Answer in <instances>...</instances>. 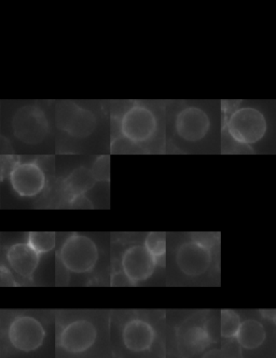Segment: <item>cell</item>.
<instances>
[{"label":"cell","mask_w":276,"mask_h":358,"mask_svg":"<svg viewBox=\"0 0 276 358\" xmlns=\"http://www.w3.org/2000/svg\"><path fill=\"white\" fill-rule=\"evenodd\" d=\"M41 255L24 241L0 248V285L19 287L31 285L41 266Z\"/></svg>","instance_id":"cell-1"},{"label":"cell","mask_w":276,"mask_h":358,"mask_svg":"<svg viewBox=\"0 0 276 358\" xmlns=\"http://www.w3.org/2000/svg\"><path fill=\"white\" fill-rule=\"evenodd\" d=\"M3 335L12 350L20 353H33L43 347L47 331L41 320L23 312L3 311Z\"/></svg>","instance_id":"cell-2"},{"label":"cell","mask_w":276,"mask_h":358,"mask_svg":"<svg viewBox=\"0 0 276 358\" xmlns=\"http://www.w3.org/2000/svg\"><path fill=\"white\" fill-rule=\"evenodd\" d=\"M1 175L8 179L13 194L21 199L37 198L47 185L45 171L37 161H21L9 157Z\"/></svg>","instance_id":"cell-3"},{"label":"cell","mask_w":276,"mask_h":358,"mask_svg":"<svg viewBox=\"0 0 276 358\" xmlns=\"http://www.w3.org/2000/svg\"><path fill=\"white\" fill-rule=\"evenodd\" d=\"M59 257L67 271L71 273H87L96 266L99 248L89 236L71 234L63 243Z\"/></svg>","instance_id":"cell-4"},{"label":"cell","mask_w":276,"mask_h":358,"mask_svg":"<svg viewBox=\"0 0 276 358\" xmlns=\"http://www.w3.org/2000/svg\"><path fill=\"white\" fill-rule=\"evenodd\" d=\"M12 132L20 142L38 145L49 133V121L45 111L36 105H25L17 109L11 121Z\"/></svg>","instance_id":"cell-5"},{"label":"cell","mask_w":276,"mask_h":358,"mask_svg":"<svg viewBox=\"0 0 276 358\" xmlns=\"http://www.w3.org/2000/svg\"><path fill=\"white\" fill-rule=\"evenodd\" d=\"M227 127L234 141L252 145L263 138L268 124L261 111L253 107H242L231 113Z\"/></svg>","instance_id":"cell-6"},{"label":"cell","mask_w":276,"mask_h":358,"mask_svg":"<svg viewBox=\"0 0 276 358\" xmlns=\"http://www.w3.org/2000/svg\"><path fill=\"white\" fill-rule=\"evenodd\" d=\"M55 121L59 129L76 138H85L96 127L94 113L69 101L57 105Z\"/></svg>","instance_id":"cell-7"},{"label":"cell","mask_w":276,"mask_h":358,"mask_svg":"<svg viewBox=\"0 0 276 358\" xmlns=\"http://www.w3.org/2000/svg\"><path fill=\"white\" fill-rule=\"evenodd\" d=\"M158 127L154 113L147 107L136 105L123 115L121 132L133 143L146 142L152 138Z\"/></svg>","instance_id":"cell-8"},{"label":"cell","mask_w":276,"mask_h":358,"mask_svg":"<svg viewBox=\"0 0 276 358\" xmlns=\"http://www.w3.org/2000/svg\"><path fill=\"white\" fill-rule=\"evenodd\" d=\"M97 330L91 322L85 320L71 322L59 334V343L61 349L71 354H81L93 347Z\"/></svg>","instance_id":"cell-9"},{"label":"cell","mask_w":276,"mask_h":358,"mask_svg":"<svg viewBox=\"0 0 276 358\" xmlns=\"http://www.w3.org/2000/svg\"><path fill=\"white\" fill-rule=\"evenodd\" d=\"M176 262L180 271L186 275L191 278L203 275L212 264L210 248L196 241L184 243L178 248Z\"/></svg>","instance_id":"cell-10"},{"label":"cell","mask_w":276,"mask_h":358,"mask_svg":"<svg viewBox=\"0 0 276 358\" xmlns=\"http://www.w3.org/2000/svg\"><path fill=\"white\" fill-rule=\"evenodd\" d=\"M156 266V262L144 246H131L123 254L122 270L133 285L148 280L154 274Z\"/></svg>","instance_id":"cell-11"},{"label":"cell","mask_w":276,"mask_h":358,"mask_svg":"<svg viewBox=\"0 0 276 358\" xmlns=\"http://www.w3.org/2000/svg\"><path fill=\"white\" fill-rule=\"evenodd\" d=\"M210 120L208 113L198 107H187L176 118L177 134L187 142H198L208 135Z\"/></svg>","instance_id":"cell-12"},{"label":"cell","mask_w":276,"mask_h":358,"mask_svg":"<svg viewBox=\"0 0 276 358\" xmlns=\"http://www.w3.org/2000/svg\"><path fill=\"white\" fill-rule=\"evenodd\" d=\"M156 332L150 324L142 320H132L125 324L123 342L126 349L135 353L147 351L152 348Z\"/></svg>","instance_id":"cell-13"},{"label":"cell","mask_w":276,"mask_h":358,"mask_svg":"<svg viewBox=\"0 0 276 358\" xmlns=\"http://www.w3.org/2000/svg\"><path fill=\"white\" fill-rule=\"evenodd\" d=\"M235 338L244 349H258L266 340L265 327L256 320H247L241 323Z\"/></svg>","instance_id":"cell-14"},{"label":"cell","mask_w":276,"mask_h":358,"mask_svg":"<svg viewBox=\"0 0 276 358\" xmlns=\"http://www.w3.org/2000/svg\"><path fill=\"white\" fill-rule=\"evenodd\" d=\"M210 331L202 326H191L182 334L180 344L182 349L189 354H196L203 351L212 343Z\"/></svg>","instance_id":"cell-15"},{"label":"cell","mask_w":276,"mask_h":358,"mask_svg":"<svg viewBox=\"0 0 276 358\" xmlns=\"http://www.w3.org/2000/svg\"><path fill=\"white\" fill-rule=\"evenodd\" d=\"M95 178L92 172L85 169H77L71 173L66 180V189L75 196H82L83 192L89 190L94 185Z\"/></svg>","instance_id":"cell-16"},{"label":"cell","mask_w":276,"mask_h":358,"mask_svg":"<svg viewBox=\"0 0 276 358\" xmlns=\"http://www.w3.org/2000/svg\"><path fill=\"white\" fill-rule=\"evenodd\" d=\"M144 248L152 255L156 266H164L166 255V236L160 232H152L147 236Z\"/></svg>","instance_id":"cell-17"},{"label":"cell","mask_w":276,"mask_h":358,"mask_svg":"<svg viewBox=\"0 0 276 358\" xmlns=\"http://www.w3.org/2000/svg\"><path fill=\"white\" fill-rule=\"evenodd\" d=\"M25 242L41 256L52 252L57 246V238L53 232H29Z\"/></svg>","instance_id":"cell-18"},{"label":"cell","mask_w":276,"mask_h":358,"mask_svg":"<svg viewBox=\"0 0 276 358\" xmlns=\"http://www.w3.org/2000/svg\"><path fill=\"white\" fill-rule=\"evenodd\" d=\"M241 318L232 310H222L220 318V334L226 339L236 337L238 328L241 326Z\"/></svg>","instance_id":"cell-19"},{"label":"cell","mask_w":276,"mask_h":358,"mask_svg":"<svg viewBox=\"0 0 276 358\" xmlns=\"http://www.w3.org/2000/svg\"><path fill=\"white\" fill-rule=\"evenodd\" d=\"M105 172L109 175V162L108 157H102L97 160V162L94 164V169H93V176H94L95 180L96 179H105L107 178Z\"/></svg>","instance_id":"cell-20"},{"label":"cell","mask_w":276,"mask_h":358,"mask_svg":"<svg viewBox=\"0 0 276 358\" xmlns=\"http://www.w3.org/2000/svg\"><path fill=\"white\" fill-rule=\"evenodd\" d=\"M111 285L117 286H132L133 283L131 282L130 278L125 275L124 272H116L114 275L111 276Z\"/></svg>","instance_id":"cell-21"},{"label":"cell","mask_w":276,"mask_h":358,"mask_svg":"<svg viewBox=\"0 0 276 358\" xmlns=\"http://www.w3.org/2000/svg\"><path fill=\"white\" fill-rule=\"evenodd\" d=\"M260 313L262 314V317L266 318V320H270V321L273 322L275 321V310H262V311H260Z\"/></svg>","instance_id":"cell-22"},{"label":"cell","mask_w":276,"mask_h":358,"mask_svg":"<svg viewBox=\"0 0 276 358\" xmlns=\"http://www.w3.org/2000/svg\"><path fill=\"white\" fill-rule=\"evenodd\" d=\"M204 358H221V355H220V353L218 351H212Z\"/></svg>","instance_id":"cell-23"},{"label":"cell","mask_w":276,"mask_h":358,"mask_svg":"<svg viewBox=\"0 0 276 358\" xmlns=\"http://www.w3.org/2000/svg\"><path fill=\"white\" fill-rule=\"evenodd\" d=\"M0 165H1V158H0Z\"/></svg>","instance_id":"cell-24"}]
</instances>
